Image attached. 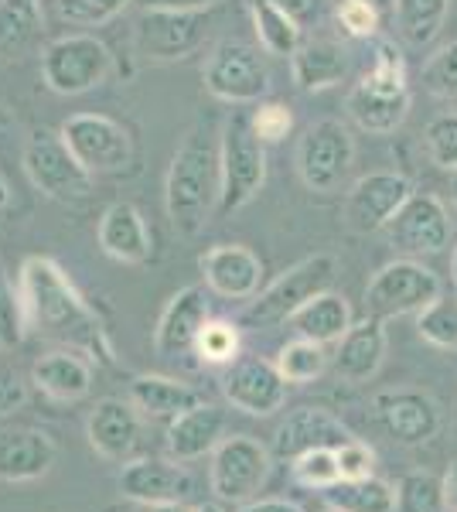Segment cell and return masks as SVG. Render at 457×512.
<instances>
[{
    "instance_id": "1",
    "label": "cell",
    "mask_w": 457,
    "mask_h": 512,
    "mask_svg": "<svg viewBox=\"0 0 457 512\" xmlns=\"http://www.w3.org/2000/svg\"><path fill=\"white\" fill-rule=\"evenodd\" d=\"M21 294L28 325L38 335L89 355L103 366H113V342L103 321L52 256H28L21 263Z\"/></svg>"
},
{
    "instance_id": "2",
    "label": "cell",
    "mask_w": 457,
    "mask_h": 512,
    "mask_svg": "<svg viewBox=\"0 0 457 512\" xmlns=\"http://www.w3.org/2000/svg\"><path fill=\"white\" fill-rule=\"evenodd\" d=\"M222 164L219 144L205 123H195L178 144L164 181V209L178 236H198L219 212Z\"/></svg>"
},
{
    "instance_id": "3",
    "label": "cell",
    "mask_w": 457,
    "mask_h": 512,
    "mask_svg": "<svg viewBox=\"0 0 457 512\" xmlns=\"http://www.w3.org/2000/svg\"><path fill=\"white\" fill-rule=\"evenodd\" d=\"M410 82H406V62L403 52L393 41H376L372 48V69L355 82L352 93L345 99V110L352 123L365 134L386 137L403 127L410 113Z\"/></svg>"
},
{
    "instance_id": "4",
    "label": "cell",
    "mask_w": 457,
    "mask_h": 512,
    "mask_svg": "<svg viewBox=\"0 0 457 512\" xmlns=\"http://www.w3.org/2000/svg\"><path fill=\"white\" fill-rule=\"evenodd\" d=\"M338 277V263L331 253H314L307 260L294 263L290 270H284L270 287H263L243 311V325L253 328H273L284 325L304 308L307 301H314L318 294L331 291Z\"/></svg>"
},
{
    "instance_id": "5",
    "label": "cell",
    "mask_w": 457,
    "mask_h": 512,
    "mask_svg": "<svg viewBox=\"0 0 457 512\" xmlns=\"http://www.w3.org/2000/svg\"><path fill=\"white\" fill-rule=\"evenodd\" d=\"M219 164H222V195H219V216L239 212L243 205L260 195L267 181V151L263 140L253 130L249 113H232L222 127L219 140Z\"/></svg>"
},
{
    "instance_id": "6",
    "label": "cell",
    "mask_w": 457,
    "mask_h": 512,
    "mask_svg": "<svg viewBox=\"0 0 457 512\" xmlns=\"http://www.w3.org/2000/svg\"><path fill=\"white\" fill-rule=\"evenodd\" d=\"M21 168L31 185L41 195L55 198V202H82L93 192V175L79 164L76 154L69 151L62 134L55 130H31L24 137Z\"/></svg>"
},
{
    "instance_id": "7",
    "label": "cell",
    "mask_w": 457,
    "mask_h": 512,
    "mask_svg": "<svg viewBox=\"0 0 457 512\" xmlns=\"http://www.w3.org/2000/svg\"><path fill=\"white\" fill-rule=\"evenodd\" d=\"M113 72V52L96 35L55 38L41 52V82L58 96H82Z\"/></svg>"
},
{
    "instance_id": "8",
    "label": "cell",
    "mask_w": 457,
    "mask_h": 512,
    "mask_svg": "<svg viewBox=\"0 0 457 512\" xmlns=\"http://www.w3.org/2000/svg\"><path fill=\"white\" fill-rule=\"evenodd\" d=\"M270 465H273V451L267 444L249 434H229L212 451L209 485L215 499L232 502V506H246V502L260 499L263 485L270 478Z\"/></svg>"
},
{
    "instance_id": "9",
    "label": "cell",
    "mask_w": 457,
    "mask_h": 512,
    "mask_svg": "<svg viewBox=\"0 0 457 512\" xmlns=\"http://www.w3.org/2000/svg\"><path fill=\"white\" fill-rule=\"evenodd\" d=\"M440 294H444V284L434 270L406 256V260H393L372 274L369 287H365V311L382 321L420 315Z\"/></svg>"
},
{
    "instance_id": "10",
    "label": "cell",
    "mask_w": 457,
    "mask_h": 512,
    "mask_svg": "<svg viewBox=\"0 0 457 512\" xmlns=\"http://www.w3.org/2000/svg\"><path fill=\"white\" fill-rule=\"evenodd\" d=\"M263 48H253L246 41H222L209 52L202 69V82L209 96L232 106L263 103L270 93V69L263 59Z\"/></svg>"
},
{
    "instance_id": "11",
    "label": "cell",
    "mask_w": 457,
    "mask_h": 512,
    "mask_svg": "<svg viewBox=\"0 0 457 512\" xmlns=\"http://www.w3.org/2000/svg\"><path fill=\"white\" fill-rule=\"evenodd\" d=\"M355 164V140L342 120H318L297 144V175L311 192L331 195L342 188Z\"/></svg>"
},
{
    "instance_id": "12",
    "label": "cell",
    "mask_w": 457,
    "mask_h": 512,
    "mask_svg": "<svg viewBox=\"0 0 457 512\" xmlns=\"http://www.w3.org/2000/svg\"><path fill=\"white\" fill-rule=\"evenodd\" d=\"M58 134L89 175H116L134 158L130 134L103 113H72Z\"/></svg>"
},
{
    "instance_id": "13",
    "label": "cell",
    "mask_w": 457,
    "mask_h": 512,
    "mask_svg": "<svg viewBox=\"0 0 457 512\" xmlns=\"http://www.w3.org/2000/svg\"><path fill=\"white\" fill-rule=\"evenodd\" d=\"M386 243L406 256H434L451 246L454 222L447 205L430 192H413L410 202L382 229Z\"/></svg>"
},
{
    "instance_id": "14",
    "label": "cell",
    "mask_w": 457,
    "mask_h": 512,
    "mask_svg": "<svg viewBox=\"0 0 457 512\" xmlns=\"http://www.w3.org/2000/svg\"><path fill=\"white\" fill-rule=\"evenodd\" d=\"M209 38L205 11H144L134 24V45L151 62H181Z\"/></svg>"
},
{
    "instance_id": "15",
    "label": "cell",
    "mask_w": 457,
    "mask_h": 512,
    "mask_svg": "<svg viewBox=\"0 0 457 512\" xmlns=\"http://www.w3.org/2000/svg\"><path fill=\"white\" fill-rule=\"evenodd\" d=\"M413 181L400 171H369L348 188L345 226L352 233H382L386 222L410 202Z\"/></svg>"
},
{
    "instance_id": "16",
    "label": "cell",
    "mask_w": 457,
    "mask_h": 512,
    "mask_svg": "<svg viewBox=\"0 0 457 512\" xmlns=\"http://www.w3.org/2000/svg\"><path fill=\"white\" fill-rule=\"evenodd\" d=\"M376 417L396 444L417 448L440 434V407L423 390H386L376 396Z\"/></svg>"
},
{
    "instance_id": "17",
    "label": "cell",
    "mask_w": 457,
    "mask_h": 512,
    "mask_svg": "<svg viewBox=\"0 0 457 512\" xmlns=\"http://www.w3.org/2000/svg\"><path fill=\"white\" fill-rule=\"evenodd\" d=\"M287 379L280 376L277 362L263 359H239L222 376V396L236 410L249 417H270L287 403Z\"/></svg>"
},
{
    "instance_id": "18",
    "label": "cell",
    "mask_w": 457,
    "mask_h": 512,
    "mask_svg": "<svg viewBox=\"0 0 457 512\" xmlns=\"http://www.w3.org/2000/svg\"><path fill=\"white\" fill-rule=\"evenodd\" d=\"M205 321H209V297L205 287L188 284L164 304L161 318L154 328V349L161 359H185L195 355L198 335H202Z\"/></svg>"
},
{
    "instance_id": "19",
    "label": "cell",
    "mask_w": 457,
    "mask_h": 512,
    "mask_svg": "<svg viewBox=\"0 0 457 512\" xmlns=\"http://www.w3.org/2000/svg\"><path fill=\"white\" fill-rule=\"evenodd\" d=\"M355 441L352 431L324 407H297L280 420L277 434H273V454L280 461H297L307 451L318 448H342V444Z\"/></svg>"
},
{
    "instance_id": "20",
    "label": "cell",
    "mask_w": 457,
    "mask_h": 512,
    "mask_svg": "<svg viewBox=\"0 0 457 512\" xmlns=\"http://www.w3.org/2000/svg\"><path fill=\"white\" fill-rule=\"evenodd\" d=\"M116 485L130 502H188L195 495V478L188 475V468L164 458L123 461Z\"/></svg>"
},
{
    "instance_id": "21",
    "label": "cell",
    "mask_w": 457,
    "mask_h": 512,
    "mask_svg": "<svg viewBox=\"0 0 457 512\" xmlns=\"http://www.w3.org/2000/svg\"><path fill=\"white\" fill-rule=\"evenodd\" d=\"M202 277L205 287L215 291L219 297H229V301H253L260 294L263 284V263L253 250L239 243H222L212 246L209 253L202 256Z\"/></svg>"
},
{
    "instance_id": "22",
    "label": "cell",
    "mask_w": 457,
    "mask_h": 512,
    "mask_svg": "<svg viewBox=\"0 0 457 512\" xmlns=\"http://www.w3.org/2000/svg\"><path fill=\"white\" fill-rule=\"evenodd\" d=\"M86 437L93 451L106 461H130L140 444V414L130 400L106 396L93 407L86 420Z\"/></svg>"
},
{
    "instance_id": "23",
    "label": "cell",
    "mask_w": 457,
    "mask_h": 512,
    "mask_svg": "<svg viewBox=\"0 0 457 512\" xmlns=\"http://www.w3.org/2000/svg\"><path fill=\"white\" fill-rule=\"evenodd\" d=\"M386 349H389V338L386 328H382V318L365 315L335 345V352H331V373L345 379V383H369L382 369V362H386Z\"/></svg>"
},
{
    "instance_id": "24",
    "label": "cell",
    "mask_w": 457,
    "mask_h": 512,
    "mask_svg": "<svg viewBox=\"0 0 457 512\" xmlns=\"http://www.w3.org/2000/svg\"><path fill=\"white\" fill-rule=\"evenodd\" d=\"M55 441L38 427H0V482H35L52 472Z\"/></svg>"
},
{
    "instance_id": "25",
    "label": "cell",
    "mask_w": 457,
    "mask_h": 512,
    "mask_svg": "<svg viewBox=\"0 0 457 512\" xmlns=\"http://www.w3.org/2000/svg\"><path fill=\"white\" fill-rule=\"evenodd\" d=\"M226 441V410L202 400L168 424V458L171 461H198L212 454Z\"/></svg>"
},
{
    "instance_id": "26",
    "label": "cell",
    "mask_w": 457,
    "mask_h": 512,
    "mask_svg": "<svg viewBox=\"0 0 457 512\" xmlns=\"http://www.w3.org/2000/svg\"><path fill=\"white\" fill-rule=\"evenodd\" d=\"M99 250L120 263H130V267H140L154 256V239L151 229H147L140 209H134L130 202H113L110 209L99 216Z\"/></svg>"
},
{
    "instance_id": "27",
    "label": "cell",
    "mask_w": 457,
    "mask_h": 512,
    "mask_svg": "<svg viewBox=\"0 0 457 512\" xmlns=\"http://www.w3.org/2000/svg\"><path fill=\"white\" fill-rule=\"evenodd\" d=\"M31 383L48 400L76 403L93 390V362L76 349H52L31 366Z\"/></svg>"
},
{
    "instance_id": "28",
    "label": "cell",
    "mask_w": 457,
    "mask_h": 512,
    "mask_svg": "<svg viewBox=\"0 0 457 512\" xmlns=\"http://www.w3.org/2000/svg\"><path fill=\"white\" fill-rule=\"evenodd\" d=\"M290 76L301 93H321L348 76V52L335 38H311L290 59Z\"/></svg>"
},
{
    "instance_id": "29",
    "label": "cell",
    "mask_w": 457,
    "mask_h": 512,
    "mask_svg": "<svg viewBox=\"0 0 457 512\" xmlns=\"http://www.w3.org/2000/svg\"><path fill=\"white\" fill-rule=\"evenodd\" d=\"M127 400L137 407L140 417H151V420H174L185 410L198 407L205 400L195 386L181 383V379H171V376H154V373H144V376H134L127 386Z\"/></svg>"
},
{
    "instance_id": "30",
    "label": "cell",
    "mask_w": 457,
    "mask_h": 512,
    "mask_svg": "<svg viewBox=\"0 0 457 512\" xmlns=\"http://www.w3.org/2000/svg\"><path fill=\"white\" fill-rule=\"evenodd\" d=\"M294 332L301 338H311V342H321V345H331V342H342L348 328L355 325L352 318V304L345 301V294H335V291H324L318 294L314 301H307L294 318H290Z\"/></svg>"
},
{
    "instance_id": "31",
    "label": "cell",
    "mask_w": 457,
    "mask_h": 512,
    "mask_svg": "<svg viewBox=\"0 0 457 512\" xmlns=\"http://www.w3.org/2000/svg\"><path fill=\"white\" fill-rule=\"evenodd\" d=\"M249 18L260 48L273 59H294V52L304 45V28L273 0H249Z\"/></svg>"
},
{
    "instance_id": "32",
    "label": "cell",
    "mask_w": 457,
    "mask_h": 512,
    "mask_svg": "<svg viewBox=\"0 0 457 512\" xmlns=\"http://www.w3.org/2000/svg\"><path fill=\"white\" fill-rule=\"evenodd\" d=\"M324 499L338 512H396V485L376 475L359 482H335L324 489Z\"/></svg>"
},
{
    "instance_id": "33",
    "label": "cell",
    "mask_w": 457,
    "mask_h": 512,
    "mask_svg": "<svg viewBox=\"0 0 457 512\" xmlns=\"http://www.w3.org/2000/svg\"><path fill=\"white\" fill-rule=\"evenodd\" d=\"M41 31V0H0V59H11Z\"/></svg>"
},
{
    "instance_id": "34",
    "label": "cell",
    "mask_w": 457,
    "mask_h": 512,
    "mask_svg": "<svg viewBox=\"0 0 457 512\" xmlns=\"http://www.w3.org/2000/svg\"><path fill=\"white\" fill-rule=\"evenodd\" d=\"M451 11V0H396V24L410 45H430Z\"/></svg>"
},
{
    "instance_id": "35",
    "label": "cell",
    "mask_w": 457,
    "mask_h": 512,
    "mask_svg": "<svg viewBox=\"0 0 457 512\" xmlns=\"http://www.w3.org/2000/svg\"><path fill=\"white\" fill-rule=\"evenodd\" d=\"M277 369L287 383L304 386V383H314L324 369H331V355L321 342H311V338L297 335L294 342H287L284 349L277 352Z\"/></svg>"
},
{
    "instance_id": "36",
    "label": "cell",
    "mask_w": 457,
    "mask_h": 512,
    "mask_svg": "<svg viewBox=\"0 0 457 512\" xmlns=\"http://www.w3.org/2000/svg\"><path fill=\"white\" fill-rule=\"evenodd\" d=\"M396 512H451L444 478L430 472H410L396 482Z\"/></svg>"
},
{
    "instance_id": "37",
    "label": "cell",
    "mask_w": 457,
    "mask_h": 512,
    "mask_svg": "<svg viewBox=\"0 0 457 512\" xmlns=\"http://www.w3.org/2000/svg\"><path fill=\"white\" fill-rule=\"evenodd\" d=\"M28 308H24L21 284L14 287L11 274L0 263V349H18L28 335Z\"/></svg>"
},
{
    "instance_id": "38",
    "label": "cell",
    "mask_w": 457,
    "mask_h": 512,
    "mask_svg": "<svg viewBox=\"0 0 457 512\" xmlns=\"http://www.w3.org/2000/svg\"><path fill=\"white\" fill-rule=\"evenodd\" d=\"M417 332L423 342L454 352L457 349V294L454 297L440 294L430 308H423L417 315Z\"/></svg>"
},
{
    "instance_id": "39",
    "label": "cell",
    "mask_w": 457,
    "mask_h": 512,
    "mask_svg": "<svg viewBox=\"0 0 457 512\" xmlns=\"http://www.w3.org/2000/svg\"><path fill=\"white\" fill-rule=\"evenodd\" d=\"M134 0H58V18L65 24H76V28H99V24H110L120 18Z\"/></svg>"
},
{
    "instance_id": "40",
    "label": "cell",
    "mask_w": 457,
    "mask_h": 512,
    "mask_svg": "<svg viewBox=\"0 0 457 512\" xmlns=\"http://www.w3.org/2000/svg\"><path fill=\"white\" fill-rule=\"evenodd\" d=\"M239 352V328L232 321H205L202 335H198L195 355L202 362H212V366H222V362H232Z\"/></svg>"
},
{
    "instance_id": "41",
    "label": "cell",
    "mask_w": 457,
    "mask_h": 512,
    "mask_svg": "<svg viewBox=\"0 0 457 512\" xmlns=\"http://www.w3.org/2000/svg\"><path fill=\"white\" fill-rule=\"evenodd\" d=\"M290 468H294V478L307 489H331L335 482H342V472H338V458L331 448H318V451H307L301 454L297 461H290Z\"/></svg>"
},
{
    "instance_id": "42",
    "label": "cell",
    "mask_w": 457,
    "mask_h": 512,
    "mask_svg": "<svg viewBox=\"0 0 457 512\" xmlns=\"http://www.w3.org/2000/svg\"><path fill=\"white\" fill-rule=\"evenodd\" d=\"M423 144H427V154L437 168L457 171V113H437L427 123Z\"/></svg>"
},
{
    "instance_id": "43",
    "label": "cell",
    "mask_w": 457,
    "mask_h": 512,
    "mask_svg": "<svg viewBox=\"0 0 457 512\" xmlns=\"http://www.w3.org/2000/svg\"><path fill=\"white\" fill-rule=\"evenodd\" d=\"M423 89L434 96H457V41L437 48L427 62H423Z\"/></svg>"
},
{
    "instance_id": "44",
    "label": "cell",
    "mask_w": 457,
    "mask_h": 512,
    "mask_svg": "<svg viewBox=\"0 0 457 512\" xmlns=\"http://www.w3.org/2000/svg\"><path fill=\"white\" fill-rule=\"evenodd\" d=\"M335 21L342 24L345 35L352 38H372L382 24V14L365 0H338L335 7Z\"/></svg>"
},
{
    "instance_id": "45",
    "label": "cell",
    "mask_w": 457,
    "mask_h": 512,
    "mask_svg": "<svg viewBox=\"0 0 457 512\" xmlns=\"http://www.w3.org/2000/svg\"><path fill=\"white\" fill-rule=\"evenodd\" d=\"M249 117H253V130L260 134L263 144H277L294 127V113L284 103H256V110Z\"/></svg>"
},
{
    "instance_id": "46",
    "label": "cell",
    "mask_w": 457,
    "mask_h": 512,
    "mask_svg": "<svg viewBox=\"0 0 457 512\" xmlns=\"http://www.w3.org/2000/svg\"><path fill=\"white\" fill-rule=\"evenodd\" d=\"M335 458H338L342 482L372 478V468H376V454H372L369 444H362V441H348V444H342V448H335Z\"/></svg>"
},
{
    "instance_id": "47",
    "label": "cell",
    "mask_w": 457,
    "mask_h": 512,
    "mask_svg": "<svg viewBox=\"0 0 457 512\" xmlns=\"http://www.w3.org/2000/svg\"><path fill=\"white\" fill-rule=\"evenodd\" d=\"M24 400H28V386H24V379L14 373V369L0 366V417L18 414V410L24 407Z\"/></svg>"
},
{
    "instance_id": "48",
    "label": "cell",
    "mask_w": 457,
    "mask_h": 512,
    "mask_svg": "<svg viewBox=\"0 0 457 512\" xmlns=\"http://www.w3.org/2000/svg\"><path fill=\"white\" fill-rule=\"evenodd\" d=\"M273 4L284 7V11L301 24V28H311V24H321L331 0H273Z\"/></svg>"
},
{
    "instance_id": "49",
    "label": "cell",
    "mask_w": 457,
    "mask_h": 512,
    "mask_svg": "<svg viewBox=\"0 0 457 512\" xmlns=\"http://www.w3.org/2000/svg\"><path fill=\"white\" fill-rule=\"evenodd\" d=\"M144 11H212L222 0H137Z\"/></svg>"
},
{
    "instance_id": "50",
    "label": "cell",
    "mask_w": 457,
    "mask_h": 512,
    "mask_svg": "<svg viewBox=\"0 0 457 512\" xmlns=\"http://www.w3.org/2000/svg\"><path fill=\"white\" fill-rule=\"evenodd\" d=\"M239 512H301V506L287 499H253L246 506H239Z\"/></svg>"
},
{
    "instance_id": "51",
    "label": "cell",
    "mask_w": 457,
    "mask_h": 512,
    "mask_svg": "<svg viewBox=\"0 0 457 512\" xmlns=\"http://www.w3.org/2000/svg\"><path fill=\"white\" fill-rule=\"evenodd\" d=\"M134 512H195L188 502H137Z\"/></svg>"
},
{
    "instance_id": "52",
    "label": "cell",
    "mask_w": 457,
    "mask_h": 512,
    "mask_svg": "<svg viewBox=\"0 0 457 512\" xmlns=\"http://www.w3.org/2000/svg\"><path fill=\"white\" fill-rule=\"evenodd\" d=\"M444 492H447V506H451V512H457V458L444 472Z\"/></svg>"
},
{
    "instance_id": "53",
    "label": "cell",
    "mask_w": 457,
    "mask_h": 512,
    "mask_svg": "<svg viewBox=\"0 0 457 512\" xmlns=\"http://www.w3.org/2000/svg\"><path fill=\"white\" fill-rule=\"evenodd\" d=\"M14 130H18V117H14V113H11V106L0 103V140L11 137Z\"/></svg>"
},
{
    "instance_id": "54",
    "label": "cell",
    "mask_w": 457,
    "mask_h": 512,
    "mask_svg": "<svg viewBox=\"0 0 457 512\" xmlns=\"http://www.w3.org/2000/svg\"><path fill=\"white\" fill-rule=\"evenodd\" d=\"M365 4H372L376 11L386 18V14H396V0H365Z\"/></svg>"
},
{
    "instance_id": "55",
    "label": "cell",
    "mask_w": 457,
    "mask_h": 512,
    "mask_svg": "<svg viewBox=\"0 0 457 512\" xmlns=\"http://www.w3.org/2000/svg\"><path fill=\"white\" fill-rule=\"evenodd\" d=\"M7 205H11V185L0 175V209H7Z\"/></svg>"
},
{
    "instance_id": "56",
    "label": "cell",
    "mask_w": 457,
    "mask_h": 512,
    "mask_svg": "<svg viewBox=\"0 0 457 512\" xmlns=\"http://www.w3.org/2000/svg\"><path fill=\"white\" fill-rule=\"evenodd\" d=\"M195 512H222L219 502H202V506H195Z\"/></svg>"
},
{
    "instance_id": "57",
    "label": "cell",
    "mask_w": 457,
    "mask_h": 512,
    "mask_svg": "<svg viewBox=\"0 0 457 512\" xmlns=\"http://www.w3.org/2000/svg\"><path fill=\"white\" fill-rule=\"evenodd\" d=\"M451 202H454V209H457V171H451Z\"/></svg>"
},
{
    "instance_id": "58",
    "label": "cell",
    "mask_w": 457,
    "mask_h": 512,
    "mask_svg": "<svg viewBox=\"0 0 457 512\" xmlns=\"http://www.w3.org/2000/svg\"><path fill=\"white\" fill-rule=\"evenodd\" d=\"M451 280H454V291H457V246H454V256H451Z\"/></svg>"
},
{
    "instance_id": "59",
    "label": "cell",
    "mask_w": 457,
    "mask_h": 512,
    "mask_svg": "<svg viewBox=\"0 0 457 512\" xmlns=\"http://www.w3.org/2000/svg\"><path fill=\"white\" fill-rule=\"evenodd\" d=\"M324 512H338V509H331V506H328V509H324Z\"/></svg>"
}]
</instances>
